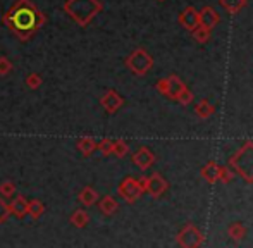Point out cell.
I'll list each match as a JSON object with an SVG mask.
<instances>
[{
  "mask_svg": "<svg viewBox=\"0 0 253 248\" xmlns=\"http://www.w3.org/2000/svg\"><path fill=\"white\" fill-rule=\"evenodd\" d=\"M133 164L136 165V167H140L141 171H145V169L152 167L153 164H155V154L150 150L148 147H140L136 152L133 154Z\"/></svg>",
  "mask_w": 253,
  "mask_h": 248,
  "instance_id": "8",
  "label": "cell"
},
{
  "mask_svg": "<svg viewBox=\"0 0 253 248\" xmlns=\"http://www.w3.org/2000/svg\"><path fill=\"white\" fill-rule=\"evenodd\" d=\"M43 212H45L43 202H40L38 198H33V200L28 202V214L31 215V219L37 221V219H40L43 215Z\"/></svg>",
  "mask_w": 253,
  "mask_h": 248,
  "instance_id": "19",
  "label": "cell"
},
{
  "mask_svg": "<svg viewBox=\"0 0 253 248\" xmlns=\"http://www.w3.org/2000/svg\"><path fill=\"white\" fill-rule=\"evenodd\" d=\"M205 242V236L195 224H186L177 233V243L181 247H200Z\"/></svg>",
  "mask_w": 253,
  "mask_h": 248,
  "instance_id": "6",
  "label": "cell"
},
{
  "mask_svg": "<svg viewBox=\"0 0 253 248\" xmlns=\"http://www.w3.org/2000/svg\"><path fill=\"white\" fill-rule=\"evenodd\" d=\"M24 83H26V86L30 88V90H38V88L42 86V83H43V80H42V76L38 73H31L26 76Z\"/></svg>",
  "mask_w": 253,
  "mask_h": 248,
  "instance_id": "25",
  "label": "cell"
},
{
  "mask_svg": "<svg viewBox=\"0 0 253 248\" xmlns=\"http://www.w3.org/2000/svg\"><path fill=\"white\" fill-rule=\"evenodd\" d=\"M117 193H119V197L123 198L124 202H127V204H134V202L141 197L143 191H141L140 185H138L136 178L127 176V178H124L123 181L119 183V186H117Z\"/></svg>",
  "mask_w": 253,
  "mask_h": 248,
  "instance_id": "5",
  "label": "cell"
},
{
  "mask_svg": "<svg viewBox=\"0 0 253 248\" xmlns=\"http://www.w3.org/2000/svg\"><path fill=\"white\" fill-rule=\"evenodd\" d=\"M179 23L183 24L186 30L193 31L195 28L200 24V16H198V10L195 7H186L183 12L179 14Z\"/></svg>",
  "mask_w": 253,
  "mask_h": 248,
  "instance_id": "10",
  "label": "cell"
},
{
  "mask_svg": "<svg viewBox=\"0 0 253 248\" xmlns=\"http://www.w3.org/2000/svg\"><path fill=\"white\" fill-rule=\"evenodd\" d=\"M191 33H193V38L198 41V43H207V41L210 40V33H212V30L207 28V26H203V24H198Z\"/></svg>",
  "mask_w": 253,
  "mask_h": 248,
  "instance_id": "22",
  "label": "cell"
},
{
  "mask_svg": "<svg viewBox=\"0 0 253 248\" xmlns=\"http://www.w3.org/2000/svg\"><path fill=\"white\" fill-rule=\"evenodd\" d=\"M9 215H10L9 204H5V202L2 200V197H0V224H2V222H5L7 219H9Z\"/></svg>",
  "mask_w": 253,
  "mask_h": 248,
  "instance_id": "31",
  "label": "cell"
},
{
  "mask_svg": "<svg viewBox=\"0 0 253 248\" xmlns=\"http://www.w3.org/2000/svg\"><path fill=\"white\" fill-rule=\"evenodd\" d=\"M78 202H80L83 207H91L98 202V193L93 186H84L83 190L78 195Z\"/></svg>",
  "mask_w": 253,
  "mask_h": 248,
  "instance_id": "13",
  "label": "cell"
},
{
  "mask_svg": "<svg viewBox=\"0 0 253 248\" xmlns=\"http://www.w3.org/2000/svg\"><path fill=\"white\" fill-rule=\"evenodd\" d=\"M147 183H148V176H141L140 179H138V185H140V188H141V191H147Z\"/></svg>",
  "mask_w": 253,
  "mask_h": 248,
  "instance_id": "33",
  "label": "cell"
},
{
  "mask_svg": "<svg viewBox=\"0 0 253 248\" xmlns=\"http://www.w3.org/2000/svg\"><path fill=\"white\" fill-rule=\"evenodd\" d=\"M157 91L167 97V93H169V81H167V78H162V80L157 81Z\"/></svg>",
  "mask_w": 253,
  "mask_h": 248,
  "instance_id": "32",
  "label": "cell"
},
{
  "mask_svg": "<svg viewBox=\"0 0 253 248\" xmlns=\"http://www.w3.org/2000/svg\"><path fill=\"white\" fill-rule=\"evenodd\" d=\"M167 181L164 179L162 174H159V172H153L152 176H148V183H147V193L150 195L153 198H159L162 197L164 193L167 191Z\"/></svg>",
  "mask_w": 253,
  "mask_h": 248,
  "instance_id": "9",
  "label": "cell"
},
{
  "mask_svg": "<svg viewBox=\"0 0 253 248\" xmlns=\"http://www.w3.org/2000/svg\"><path fill=\"white\" fill-rule=\"evenodd\" d=\"M227 235H229L234 242H241V240L247 236V228H245L241 222H233V224L227 228Z\"/></svg>",
  "mask_w": 253,
  "mask_h": 248,
  "instance_id": "21",
  "label": "cell"
},
{
  "mask_svg": "<svg viewBox=\"0 0 253 248\" xmlns=\"http://www.w3.org/2000/svg\"><path fill=\"white\" fill-rule=\"evenodd\" d=\"M3 24L19 41H30L47 24V16L33 0H16L2 16Z\"/></svg>",
  "mask_w": 253,
  "mask_h": 248,
  "instance_id": "1",
  "label": "cell"
},
{
  "mask_svg": "<svg viewBox=\"0 0 253 248\" xmlns=\"http://www.w3.org/2000/svg\"><path fill=\"white\" fill-rule=\"evenodd\" d=\"M198 16H200V24L210 28V30H213L220 21L219 12H217L213 7H203L202 12H198Z\"/></svg>",
  "mask_w": 253,
  "mask_h": 248,
  "instance_id": "12",
  "label": "cell"
},
{
  "mask_svg": "<svg viewBox=\"0 0 253 248\" xmlns=\"http://www.w3.org/2000/svg\"><path fill=\"white\" fill-rule=\"evenodd\" d=\"M69 221H71V224H73L74 228L83 229V228H86L88 222H90V215H88V212L83 210V208H76V210L71 214Z\"/></svg>",
  "mask_w": 253,
  "mask_h": 248,
  "instance_id": "16",
  "label": "cell"
},
{
  "mask_svg": "<svg viewBox=\"0 0 253 248\" xmlns=\"http://www.w3.org/2000/svg\"><path fill=\"white\" fill-rule=\"evenodd\" d=\"M126 67L136 76H145L153 67V57L145 48H136L126 57Z\"/></svg>",
  "mask_w": 253,
  "mask_h": 248,
  "instance_id": "4",
  "label": "cell"
},
{
  "mask_svg": "<svg viewBox=\"0 0 253 248\" xmlns=\"http://www.w3.org/2000/svg\"><path fill=\"white\" fill-rule=\"evenodd\" d=\"M220 5L229 14H236L247 5V0H220Z\"/></svg>",
  "mask_w": 253,
  "mask_h": 248,
  "instance_id": "23",
  "label": "cell"
},
{
  "mask_svg": "<svg viewBox=\"0 0 253 248\" xmlns=\"http://www.w3.org/2000/svg\"><path fill=\"white\" fill-rule=\"evenodd\" d=\"M97 148L100 150V154L103 155V157H109V155H112L114 141L110 140V138H103L100 143H97Z\"/></svg>",
  "mask_w": 253,
  "mask_h": 248,
  "instance_id": "27",
  "label": "cell"
},
{
  "mask_svg": "<svg viewBox=\"0 0 253 248\" xmlns=\"http://www.w3.org/2000/svg\"><path fill=\"white\" fill-rule=\"evenodd\" d=\"M10 71H12V62L2 55V57H0V76H7Z\"/></svg>",
  "mask_w": 253,
  "mask_h": 248,
  "instance_id": "30",
  "label": "cell"
},
{
  "mask_svg": "<svg viewBox=\"0 0 253 248\" xmlns=\"http://www.w3.org/2000/svg\"><path fill=\"white\" fill-rule=\"evenodd\" d=\"M76 148L81 155L90 157V155L97 150V141H95L93 136H81L80 140L76 141Z\"/></svg>",
  "mask_w": 253,
  "mask_h": 248,
  "instance_id": "14",
  "label": "cell"
},
{
  "mask_svg": "<svg viewBox=\"0 0 253 248\" xmlns=\"http://www.w3.org/2000/svg\"><path fill=\"white\" fill-rule=\"evenodd\" d=\"M176 100L183 105H188V104H191V100H193V93H191V90H188L186 86H183L179 93H177Z\"/></svg>",
  "mask_w": 253,
  "mask_h": 248,
  "instance_id": "28",
  "label": "cell"
},
{
  "mask_svg": "<svg viewBox=\"0 0 253 248\" xmlns=\"http://www.w3.org/2000/svg\"><path fill=\"white\" fill-rule=\"evenodd\" d=\"M202 178L207 183H215L219 181V165L215 162H209L205 167L202 169Z\"/></svg>",
  "mask_w": 253,
  "mask_h": 248,
  "instance_id": "17",
  "label": "cell"
},
{
  "mask_svg": "<svg viewBox=\"0 0 253 248\" xmlns=\"http://www.w3.org/2000/svg\"><path fill=\"white\" fill-rule=\"evenodd\" d=\"M127 154H129V145H127L126 141H124V140H116V141H114L112 155L123 159V157H126Z\"/></svg>",
  "mask_w": 253,
  "mask_h": 248,
  "instance_id": "24",
  "label": "cell"
},
{
  "mask_svg": "<svg viewBox=\"0 0 253 248\" xmlns=\"http://www.w3.org/2000/svg\"><path fill=\"white\" fill-rule=\"evenodd\" d=\"M62 9L71 19L76 21V24L84 28L102 12L103 3L100 0H66Z\"/></svg>",
  "mask_w": 253,
  "mask_h": 248,
  "instance_id": "2",
  "label": "cell"
},
{
  "mask_svg": "<svg viewBox=\"0 0 253 248\" xmlns=\"http://www.w3.org/2000/svg\"><path fill=\"white\" fill-rule=\"evenodd\" d=\"M219 181L220 183L233 181V172H231L229 167H226V165H219Z\"/></svg>",
  "mask_w": 253,
  "mask_h": 248,
  "instance_id": "29",
  "label": "cell"
},
{
  "mask_svg": "<svg viewBox=\"0 0 253 248\" xmlns=\"http://www.w3.org/2000/svg\"><path fill=\"white\" fill-rule=\"evenodd\" d=\"M16 195V185L12 181H3L0 185V197L2 198H12Z\"/></svg>",
  "mask_w": 253,
  "mask_h": 248,
  "instance_id": "26",
  "label": "cell"
},
{
  "mask_svg": "<svg viewBox=\"0 0 253 248\" xmlns=\"http://www.w3.org/2000/svg\"><path fill=\"white\" fill-rule=\"evenodd\" d=\"M231 167L247 179V183H253V141H247L231 159Z\"/></svg>",
  "mask_w": 253,
  "mask_h": 248,
  "instance_id": "3",
  "label": "cell"
},
{
  "mask_svg": "<svg viewBox=\"0 0 253 248\" xmlns=\"http://www.w3.org/2000/svg\"><path fill=\"white\" fill-rule=\"evenodd\" d=\"M100 105L105 109L107 114H116L124 105V98L116 90H107L100 98Z\"/></svg>",
  "mask_w": 253,
  "mask_h": 248,
  "instance_id": "7",
  "label": "cell"
},
{
  "mask_svg": "<svg viewBox=\"0 0 253 248\" xmlns=\"http://www.w3.org/2000/svg\"><path fill=\"white\" fill-rule=\"evenodd\" d=\"M195 112H197V116L200 119H209L210 116L215 112V107H213L209 100H200L197 105H195Z\"/></svg>",
  "mask_w": 253,
  "mask_h": 248,
  "instance_id": "18",
  "label": "cell"
},
{
  "mask_svg": "<svg viewBox=\"0 0 253 248\" xmlns=\"http://www.w3.org/2000/svg\"><path fill=\"white\" fill-rule=\"evenodd\" d=\"M98 208H100V212L103 215H114L117 212V208H119V204H117V200L114 197H110V195H105V197L102 198L100 202H98Z\"/></svg>",
  "mask_w": 253,
  "mask_h": 248,
  "instance_id": "15",
  "label": "cell"
},
{
  "mask_svg": "<svg viewBox=\"0 0 253 248\" xmlns=\"http://www.w3.org/2000/svg\"><path fill=\"white\" fill-rule=\"evenodd\" d=\"M160 2H162V0H160Z\"/></svg>",
  "mask_w": 253,
  "mask_h": 248,
  "instance_id": "34",
  "label": "cell"
},
{
  "mask_svg": "<svg viewBox=\"0 0 253 248\" xmlns=\"http://www.w3.org/2000/svg\"><path fill=\"white\" fill-rule=\"evenodd\" d=\"M9 207L10 214L16 215L17 219H24L28 215V200L24 198V195H14Z\"/></svg>",
  "mask_w": 253,
  "mask_h": 248,
  "instance_id": "11",
  "label": "cell"
},
{
  "mask_svg": "<svg viewBox=\"0 0 253 248\" xmlns=\"http://www.w3.org/2000/svg\"><path fill=\"white\" fill-rule=\"evenodd\" d=\"M167 81H169V93H167V97L172 98V100H176L177 93H179L181 88L184 86L183 81H181L176 74H170V76H167Z\"/></svg>",
  "mask_w": 253,
  "mask_h": 248,
  "instance_id": "20",
  "label": "cell"
}]
</instances>
